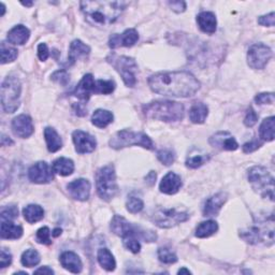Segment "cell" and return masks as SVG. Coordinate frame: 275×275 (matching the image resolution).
Here are the masks:
<instances>
[{
	"label": "cell",
	"mask_w": 275,
	"mask_h": 275,
	"mask_svg": "<svg viewBox=\"0 0 275 275\" xmlns=\"http://www.w3.org/2000/svg\"><path fill=\"white\" fill-rule=\"evenodd\" d=\"M151 89L167 97H190L199 90L200 82L187 71L161 72L149 78Z\"/></svg>",
	"instance_id": "cell-1"
},
{
	"label": "cell",
	"mask_w": 275,
	"mask_h": 275,
	"mask_svg": "<svg viewBox=\"0 0 275 275\" xmlns=\"http://www.w3.org/2000/svg\"><path fill=\"white\" fill-rule=\"evenodd\" d=\"M127 4L123 2H82L81 11L94 26H108L122 15Z\"/></svg>",
	"instance_id": "cell-2"
},
{
	"label": "cell",
	"mask_w": 275,
	"mask_h": 275,
	"mask_svg": "<svg viewBox=\"0 0 275 275\" xmlns=\"http://www.w3.org/2000/svg\"><path fill=\"white\" fill-rule=\"evenodd\" d=\"M142 112L145 118L163 121V122H177L184 119V105L176 101L170 100H155L143 105Z\"/></svg>",
	"instance_id": "cell-3"
},
{
	"label": "cell",
	"mask_w": 275,
	"mask_h": 275,
	"mask_svg": "<svg viewBox=\"0 0 275 275\" xmlns=\"http://www.w3.org/2000/svg\"><path fill=\"white\" fill-rule=\"evenodd\" d=\"M274 218L273 214L269 218H258L253 226L242 230L240 237L249 244H264L267 246L274 243Z\"/></svg>",
	"instance_id": "cell-4"
},
{
	"label": "cell",
	"mask_w": 275,
	"mask_h": 275,
	"mask_svg": "<svg viewBox=\"0 0 275 275\" xmlns=\"http://www.w3.org/2000/svg\"><path fill=\"white\" fill-rule=\"evenodd\" d=\"M111 230L113 234L121 237L123 240L135 238L138 240H144L145 242H154L157 239V235L154 231L145 230L139 226H135L120 215H115L113 217Z\"/></svg>",
	"instance_id": "cell-5"
},
{
	"label": "cell",
	"mask_w": 275,
	"mask_h": 275,
	"mask_svg": "<svg viewBox=\"0 0 275 275\" xmlns=\"http://www.w3.org/2000/svg\"><path fill=\"white\" fill-rule=\"evenodd\" d=\"M248 181L261 197L274 200V177L264 167L255 166L248 170Z\"/></svg>",
	"instance_id": "cell-6"
},
{
	"label": "cell",
	"mask_w": 275,
	"mask_h": 275,
	"mask_svg": "<svg viewBox=\"0 0 275 275\" xmlns=\"http://www.w3.org/2000/svg\"><path fill=\"white\" fill-rule=\"evenodd\" d=\"M109 144L114 150H121L131 145L142 146L146 150H154V143L149 135L131 130H121L116 132L111 138Z\"/></svg>",
	"instance_id": "cell-7"
},
{
	"label": "cell",
	"mask_w": 275,
	"mask_h": 275,
	"mask_svg": "<svg viewBox=\"0 0 275 275\" xmlns=\"http://www.w3.org/2000/svg\"><path fill=\"white\" fill-rule=\"evenodd\" d=\"M96 187L99 197L105 201H110L116 196L119 192V186L113 166L102 167L97 171Z\"/></svg>",
	"instance_id": "cell-8"
},
{
	"label": "cell",
	"mask_w": 275,
	"mask_h": 275,
	"mask_svg": "<svg viewBox=\"0 0 275 275\" xmlns=\"http://www.w3.org/2000/svg\"><path fill=\"white\" fill-rule=\"evenodd\" d=\"M22 85L14 76H9L2 84V104L7 113H14L19 107V96Z\"/></svg>",
	"instance_id": "cell-9"
},
{
	"label": "cell",
	"mask_w": 275,
	"mask_h": 275,
	"mask_svg": "<svg viewBox=\"0 0 275 275\" xmlns=\"http://www.w3.org/2000/svg\"><path fill=\"white\" fill-rule=\"evenodd\" d=\"M107 61L120 73L126 86L133 87L135 85L138 65L133 58L127 56H119L113 53V54H110L107 57Z\"/></svg>",
	"instance_id": "cell-10"
},
{
	"label": "cell",
	"mask_w": 275,
	"mask_h": 275,
	"mask_svg": "<svg viewBox=\"0 0 275 275\" xmlns=\"http://www.w3.org/2000/svg\"><path fill=\"white\" fill-rule=\"evenodd\" d=\"M189 218L186 212H177L174 209H158L152 215L153 223L159 228H172L178 224L184 223Z\"/></svg>",
	"instance_id": "cell-11"
},
{
	"label": "cell",
	"mask_w": 275,
	"mask_h": 275,
	"mask_svg": "<svg viewBox=\"0 0 275 275\" xmlns=\"http://www.w3.org/2000/svg\"><path fill=\"white\" fill-rule=\"evenodd\" d=\"M272 50L263 43L254 44L249 48L247 53L248 66L253 69H263L272 58Z\"/></svg>",
	"instance_id": "cell-12"
},
{
	"label": "cell",
	"mask_w": 275,
	"mask_h": 275,
	"mask_svg": "<svg viewBox=\"0 0 275 275\" xmlns=\"http://www.w3.org/2000/svg\"><path fill=\"white\" fill-rule=\"evenodd\" d=\"M28 177L36 184H49L53 181L54 175L51 167L45 162H39L29 169Z\"/></svg>",
	"instance_id": "cell-13"
},
{
	"label": "cell",
	"mask_w": 275,
	"mask_h": 275,
	"mask_svg": "<svg viewBox=\"0 0 275 275\" xmlns=\"http://www.w3.org/2000/svg\"><path fill=\"white\" fill-rule=\"evenodd\" d=\"M72 139L73 143L76 145V151L79 154L91 153L96 149V139L85 131L76 130L72 133Z\"/></svg>",
	"instance_id": "cell-14"
},
{
	"label": "cell",
	"mask_w": 275,
	"mask_h": 275,
	"mask_svg": "<svg viewBox=\"0 0 275 275\" xmlns=\"http://www.w3.org/2000/svg\"><path fill=\"white\" fill-rule=\"evenodd\" d=\"M94 93L96 94V81H95L93 75L88 73V75L83 77V79L80 81L77 87L73 89L71 95L81 100L87 101L90 98L91 94Z\"/></svg>",
	"instance_id": "cell-15"
},
{
	"label": "cell",
	"mask_w": 275,
	"mask_h": 275,
	"mask_svg": "<svg viewBox=\"0 0 275 275\" xmlns=\"http://www.w3.org/2000/svg\"><path fill=\"white\" fill-rule=\"evenodd\" d=\"M210 144L223 151H236L239 144L236 139L227 131H218L210 138Z\"/></svg>",
	"instance_id": "cell-16"
},
{
	"label": "cell",
	"mask_w": 275,
	"mask_h": 275,
	"mask_svg": "<svg viewBox=\"0 0 275 275\" xmlns=\"http://www.w3.org/2000/svg\"><path fill=\"white\" fill-rule=\"evenodd\" d=\"M139 40V34L133 28L125 30L122 35H112L109 40V47L111 49H118L121 47L129 48L135 44V42Z\"/></svg>",
	"instance_id": "cell-17"
},
{
	"label": "cell",
	"mask_w": 275,
	"mask_h": 275,
	"mask_svg": "<svg viewBox=\"0 0 275 275\" xmlns=\"http://www.w3.org/2000/svg\"><path fill=\"white\" fill-rule=\"evenodd\" d=\"M69 195L76 200L86 201L90 195V183L85 178H79L67 185Z\"/></svg>",
	"instance_id": "cell-18"
},
{
	"label": "cell",
	"mask_w": 275,
	"mask_h": 275,
	"mask_svg": "<svg viewBox=\"0 0 275 275\" xmlns=\"http://www.w3.org/2000/svg\"><path fill=\"white\" fill-rule=\"evenodd\" d=\"M12 129L17 136L26 139V138L30 136L35 131L33 120L26 114L18 115L17 118L12 121Z\"/></svg>",
	"instance_id": "cell-19"
},
{
	"label": "cell",
	"mask_w": 275,
	"mask_h": 275,
	"mask_svg": "<svg viewBox=\"0 0 275 275\" xmlns=\"http://www.w3.org/2000/svg\"><path fill=\"white\" fill-rule=\"evenodd\" d=\"M182 185H183V183H182L181 176L177 175L174 172H169L162 179L159 189H161V192L164 194L174 195L178 192L179 188L182 187Z\"/></svg>",
	"instance_id": "cell-20"
},
{
	"label": "cell",
	"mask_w": 275,
	"mask_h": 275,
	"mask_svg": "<svg viewBox=\"0 0 275 275\" xmlns=\"http://www.w3.org/2000/svg\"><path fill=\"white\" fill-rule=\"evenodd\" d=\"M227 196L224 193H219L207 200V202L203 208V216L205 217H213L217 216L220 209L223 208L226 202Z\"/></svg>",
	"instance_id": "cell-21"
},
{
	"label": "cell",
	"mask_w": 275,
	"mask_h": 275,
	"mask_svg": "<svg viewBox=\"0 0 275 275\" xmlns=\"http://www.w3.org/2000/svg\"><path fill=\"white\" fill-rule=\"evenodd\" d=\"M59 261L61 263V266L71 273L77 274V273H80L82 271L83 264H82L80 257L77 255L76 253H73V251L62 253L60 258H59Z\"/></svg>",
	"instance_id": "cell-22"
},
{
	"label": "cell",
	"mask_w": 275,
	"mask_h": 275,
	"mask_svg": "<svg viewBox=\"0 0 275 275\" xmlns=\"http://www.w3.org/2000/svg\"><path fill=\"white\" fill-rule=\"evenodd\" d=\"M197 23L199 28L205 34L212 35L216 31L217 20L215 14L212 12H201L198 14Z\"/></svg>",
	"instance_id": "cell-23"
},
{
	"label": "cell",
	"mask_w": 275,
	"mask_h": 275,
	"mask_svg": "<svg viewBox=\"0 0 275 275\" xmlns=\"http://www.w3.org/2000/svg\"><path fill=\"white\" fill-rule=\"evenodd\" d=\"M90 52V49L85 43H83L81 40H75L70 44L69 55H68V65L71 66L81 57H86Z\"/></svg>",
	"instance_id": "cell-24"
},
{
	"label": "cell",
	"mask_w": 275,
	"mask_h": 275,
	"mask_svg": "<svg viewBox=\"0 0 275 275\" xmlns=\"http://www.w3.org/2000/svg\"><path fill=\"white\" fill-rule=\"evenodd\" d=\"M30 31L27 27L24 25H17L9 31L7 39L10 43L15 45H23L28 41Z\"/></svg>",
	"instance_id": "cell-25"
},
{
	"label": "cell",
	"mask_w": 275,
	"mask_h": 275,
	"mask_svg": "<svg viewBox=\"0 0 275 275\" xmlns=\"http://www.w3.org/2000/svg\"><path fill=\"white\" fill-rule=\"evenodd\" d=\"M0 235L3 239L17 240L23 236V228L22 226L13 224L11 220H2Z\"/></svg>",
	"instance_id": "cell-26"
},
{
	"label": "cell",
	"mask_w": 275,
	"mask_h": 275,
	"mask_svg": "<svg viewBox=\"0 0 275 275\" xmlns=\"http://www.w3.org/2000/svg\"><path fill=\"white\" fill-rule=\"evenodd\" d=\"M209 108L202 102H196L189 110V119L194 124H202L208 118Z\"/></svg>",
	"instance_id": "cell-27"
},
{
	"label": "cell",
	"mask_w": 275,
	"mask_h": 275,
	"mask_svg": "<svg viewBox=\"0 0 275 275\" xmlns=\"http://www.w3.org/2000/svg\"><path fill=\"white\" fill-rule=\"evenodd\" d=\"M53 171L61 176H68L75 171V164L69 158L60 157L53 163Z\"/></svg>",
	"instance_id": "cell-28"
},
{
	"label": "cell",
	"mask_w": 275,
	"mask_h": 275,
	"mask_svg": "<svg viewBox=\"0 0 275 275\" xmlns=\"http://www.w3.org/2000/svg\"><path fill=\"white\" fill-rule=\"evenodd\" d=\"M44 138H45L49 152L55 153L61 149L62 142H61L59 134L56 132L55 129L51 128V127H47V128L44 129Z\"/></svg>",
	"instance_id": "cell-29"
},
{
	"label": "cell",
	"mask_w": 275,
	"mask_h": 275,
	"mask_svg": "<svg viewBox=\"0 0 275 275\" xmlns=\"http://www.w3.org/2000/svg\"><path fill=\"white\" fill-rule=\"evenodd\" d=\"M210 159V155L202 153L200 150L194 149L189 153L187 159H186V166L190 169H197L201 166H203Z\"/></svg>",
	"instance_id": "cell-30"
},
{
	"label": "cell",
	"mask_w": 275,
	"mask_h": 275,
	"mask_svg": "<svg viewBox=\"0 0 275 275\" xmlns=\"http://www.w3.org/2000/svg\"><path fill=\"white\" fill-rule=\"evenodd\" d=\"M114 120L113 114L108 110L98 109L94 112L91 116V123L97 126L98 128H104L108 125H110Z\"/></svg>",
	"instance_id": "cell-31"
},
{
	"label": "cell",
	"mask_w": 275,
	"mask_h": 275,
	"mask_svg": "<svg viewBox=\"0 0 275 275\" xmlns=\"http://www.w3.org/2000/svg\"><path fill=\"white\" fill-rule=\"evenodd\" d=\"M274 127H275L274 116H270V118L264 119L262 121L259 128V135L263 141L274 140Z\"/></svg>",
	"instance_id": "cell-32"
},
{
	"label": "cell",
	"mask_w": 275,
	"mask_h": 275,
	"mask_svg": "<svg viewBox=\"0 0 275 275\" xmlns=\"http://www.w3.org/2000/svg\"><path fill=\"white\" fill-rule=\"evenodd\" d=\"M23 214L29 224H34L43 218L44 210L38 204H29L23 210Z\"/></svg>",
	"instance_id": "cell-33"
},
{
	"label": "cell",
	"mask_w": 275,
	"mask_h": 275,
	"mask_svg": "<svg viewBox=\"0 0 275 275\" xmlns=\"http://www.w3.org/2000/svg\"><path fill=\"white\" fill-rule=\"evenodd\" d=\"M97 259L100 266L107 271H113L116 267V261L112 253L108 248H100L97 254Z\"/></svg>",
	"instance_id": "cell-34"
},
{
	"label": "cell",
	"mask_w": 275,
	"mask_h": 275,
	"mask_svg": "<svg viewBox=\"0 0 275 275\" xmlns=\"http://www.w3.org/2000/svg\"><path fill=\"white\" fill-rule=\"evenodd\" d=\"M218 230V225L214 220H208L201 223L196 229V237L200 239L209 238L213 236L215 232Z\"/></svg>",
	"instance_id": "cell-35"
},
{
	"label": "cell",
	"mask_w": 275,
	"mask_h": 275,
	"mask_svg": "<svg viewBox=\"0 0 275 275\" xmlns=\"http://www.w3.org/2000/svg\"><path fill=\"white\" fill-rule=\"evenodd\" d=\"M41 258L39 253L35 249H27L26 251L23 253L22 258H20V261H22V264L27 268H33L40 262Z\"/></svg>",
	"instance_id": "cell-36"
},
{
	"label": "cell",
	"mask_w": 275,
	"mask_h": 275,
	"mask_svg": "<svg viewBox=\"0 0 275 275\" xmlns=\"http://www.w3.org/2000/svg\"><path fill=\"white\" fill-rule=\"evenodd\" d=\"M2 63L5 65V63L8 62H12L17 58V50L14 48L9 47L6 42H2Z\"/></svg>",
	"instance_id": "cell-37"
},
{
	"label": "cell",
	"mask_w": 275,
	"mask_h": 275,
	"mask_svg": "<svg viewBox=\"0 0 275 275\" xmlns=\"http://www.w3.org/2000/svg\"><path fill=\"white\" fill-rule=\"evenodd\" d=\"M115 89V83L112 80H98L96 81V94L109 95Z\"/></svg>",
	"instance_id": "cell-38"
},
{
	"label": "cell",
	"mask_w": 275,
	"mask_h": 275,
	"mask_svg": "<svg viewBox=\"0 0 275 275\" xmlns=\"http://www.w3.org/2000/svg\"><path fill=\"white\" fill-rule=\"evenodd\" d=\"M157 158L165 166H171L175 162V153L172 150L163 149L158 151Z\"/></svg>",
	"instance_id": "cell-39"
},
{
	"label": "cell",
	"mask_w": 275,
	"mask_h": 275,
	"mask_svg": "<svg viewBox=\"0 0 275 275\" xmlns=\"http://www.w3.org/2000/svg\"><path fill=\"white\" fill-rule=\"evenodd\" d=\"M158 258L164 263L170 264L177 261V257L175 254L168 247H162L158 249Z\"/></svg>",
	"instance_id": "cell-40"
},
{
	"label": "cell",
	"mask_w": 275,
	"mask_h": 275,
	"mask_svg": "<svg viewBox=\"0 0 275 275\" xmlns=\"http://www.w3.org/2000/svg\"><path fill=\"white\" fill-rule=\"evenodd\" d=\"M126 207H127V210H128L130 213L135 214V213L141 212V211L143 210L144 203H143V201L140 198L131 196V197L128 198V200H127Z\"/></svg>",
	"instance_id": "cell-41"
},
{
	"label": "cell",
	"mask_w": 275,
	"mask_h": 275,
	"mask_svg": "<svg viewBox=\"0 0 275 275\" xmlns=\"http://www.w3.org/2000/svg\"><path fill=\"white\" fill-rule=\"evenodd\" d=\"M51 232L48 227H42L37 231V236L36 239L40 243V244H44V245H50L52 241H51Z\"/></svg>",
	"instance_id": "cell-42"
},
{
	"label": "cell",
	"mask_w": 275,
	"mask_h": 275,
	"mask_svg": "<svg viewBox=\"0 0 275 275\" xmlns=\"http://www.w3.org/2000/svg\"><path fill=\"white\" fill-rule=\"evenodd\" d=\"M52 80L54 82H57L62 86H66L70 81V77L66 70H57L52 75Z\"/></svg>",
	"instance_id": "cell-43"
},
{
	"label": "cell",
	"mask_w": 275,
	"mask_h": 275,
	"mask_svg": "<svg viewBox=\"0 0 275 275\" xmlns=\"http://www.w3.org/2000/svg\"><path fill=\"white\" fill-rule=\"evenodd\" d=\"M18 215V210L15 205H10L3 208L2 210V220H12Z\"/></svg>",
	"instance_id": "cell-44"
},
{
	"label": "cell",
	"mask_w": 275,
	"mask_h": 275,
	"mask_svg": "<svg viewBox=\"0 0 275 275\" xmlns=\"http://www.w3.org/2000/svg\"><path fill=\"white\" fill-rule=\"evenodd\" d=\"M123 243H124V246L129 249L131 253L133 254H138L140 251L141 249V245H140V242L138 239L135 238H128V239H124L123 240Z\"/></svg>",
	"instance_id": "cell-45"
},
{
	"label": "cell",
	"mask_w": 275,
	"mask_h": 275,
	"mask_svg": "<svg viewBox=\"0 0 275 275\" xmlns=\"http://www.w3.org/2000/svg\"><path fill=\"white\" fill-rule=\"evenodd\" d=\"M258 122V114L256 113V111L254 110L251 107L247 110L246 116L244 119V124L246 127H253L255 126Z\"/></svg>",
	"instance_id": "cell-46"
},
{
	"label": "cell",
	"mask_w": 275,
	"mask_h": 275,
	"mask_svg": "<svg viewBox=\"0 0 275 275\" xmlns=\"http://www.w3.org/2000/svg\"><path fill=\"white\" fill-rule=\"evenodd\" d=\"M255 101L258 104H272L274 103V94L273 93H262L257 95Z\"/></svg>",
	"instance_id": "cell-47"
},
{
	"label": "cell",
	"mask_w": 275,
	"mask_h": 275,
	"mask_svg": "<svg viewBox=\"0 0 275 275\" xmlns=\"http://www.w3.org/2000/svg\"><path fill=\"white\" fill-rule=\"evenodd\" d=\"M275 14L274 12H271L270 14L260 16L258 18V24L262 26H268V27H273L275 25Z\"/></svg>",
	"instance_id": "cell-48"
},
{
	"label": "cell",
	"mask_w": 275,
	"mask_h": 275,
	"mask_svg": "<svg viewBox=\"0 0 275 275\" xmlns=\"http://www.w3.org/2000/svg\"><path fill=\"white\" fill-rule=\"evenodd\" d=\"M262 145V142L259 140H251L250 142L245 143L243 145V152L244 153H251L257 151L259 147Z\"/></svg>",
	"instance_id": "cell-49"
},
{
	"label": "cell",
	"mask_w": 275,
	"mask_h": 275,
	"mask_svg": "<svg viewBox=\"0 0 275 275\" xmlns=\"http://www.w3.org/2000/svg\"><path fill=\"white\" fill-rule=\"evenodd\" d=\"M12 262V255L6 248L2 249V259H0V266L2 268H7Z\"/></svg>",
	"instance_id": "cell-50"
},
{
	"label": "cell",
	"mask_w": 275,
	"mask_h": 275,
	"mask_svg": "<svg viewBox=\"0 0 275 275\" xmlns=\"http://www.w3.org/2000/svg\"><path fill=\"white\" fill-rule=\"evenodd\" d=\"M38 56L40 60L45 61L49 58V49L45 43H40L38 47Z\"/></svg>",
	"instance_id": "cell-51"
},
{
	"label": "cell",
	"mask_w": 275,
	"mask_h": 275,
	"mask_svg": "<svg viewBox=\"0 0 275 275\" xmlns=\"http://www.w3.org/2000/svg\"><path fill=\"white\" fill-rule=\"evenodd\" d=\"M168 4H169V6L171 7L173 11L176 13L184 12L185 9H186V3H184V2H169Z\"/></svg>",
	"instance_id": "cell-52"
},
{
	"label": "cell",
	"mask_w": 275,
	"mask_h": 275,
	"mask_svg": "<svg viewBox=\"0 0 275 275\" xmlns=\"http://www.w3.org/2000/svg\"><path fill=\"white\" fill-rule=\"evenodd\" d=\"M156 177H157L156 172L151 171L149 174H147V175L145 176V183H146L147 185L153 186V185L155 184V182H156Z\"/></svg>",
	"instance_id": "cell-53"
},
{
	"label": "cell",
	"mask_w": 275,
	"mask_h": 275,
	"mask_svg": "<svg viewBox=\"0 0 275 275\" xmlns=\"http://www.w3.org/2000/svg\"><path fill=\"white\" fill-rule=\"evenodd\" d=\"M73 108L76 109V114L79 115V116H84V115L87 114V112L85 110L81 108L80 104H75V105H73Z\"/></svg>",
	"instance_id": "cell-54"
},
{
	"label": "cell",
	"mask_w": 275,
	"mask_h": 275,
	"mask_svg": "<svg viewBox=\"0 0 275 275\" xmlns=\"http://www.w3.org/2000/svg\"><path fill=\"white\" fill-rule=\"evenodd\" d=\"M13 143H14V142H13L11 139H10L9 136L3 134V136H2V145H3V146H6V145H12Z\"/></svg>",
	"instance_id": "cell-55"
},
{
	"label": "cell",
	"mask_w": 275,
	"mask_h": 275,
	"mask_svg": "<svg viewBox=\"0 0 275 275\" xmlns=\"http://www.w3.org/2000/svg\"><path fill=\"white\" fill-rule=\"evenodd\" d=\"M35 273L36 274H38V273H47V274H54V271H53L51 268H49V267H43V268H40V269H38V270H36L35 271Z\"/></svg>",
	"instance_id": "cell-56"
},
{
	"label": "cell",
	"mask_w": 275,
	"mask_h": 275,
	"mask_svg": "<svg viewBox=\"0 0 275 275\" xmlns=\"http://www.w3.org/2000/svg\"><path fill=\"white\" fill-rule=\"evenodd\" d=\"M60 235H61V229L60 228H56V229H54V231H53V237L57 238Z\"/></svg>",
	"instance_id": "cell-57"
},
{
	"label": "cell",
	"mask_w": 275,
	"mask_h": 275,
	"mask_svg": "<svg viewBox=\"0 0 275 275\" xmlns=\"http://www.w3.org/2000/svg\"><path fill=\"white\" fill-rule=\"evenodd\" d=\"M178 274H190V273H192V272H190L189 270H187V269H185V268H182V269H179L178 270V272H177Z\"/></svg>",
	"instance_id": "cell-58"
},
{
	"label": "cell",
	"mask_w": 275,
	"mask_h": 275,
	"mask_svg": "<svg viewBox=\"0 0 275 275\" xmlns=\"http://www.w3.org/2000/svg\"><path fill=\"white\" fill-rule=\"evenodd\" d=\"M22 5L25 7H31L34 5V3H22Z\"/></svg>",
	"instance_id": "cell-59"
}]
</instances>
